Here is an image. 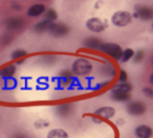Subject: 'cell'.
Returning a JSON list of instances; mask_svg holds the SVG:
<instances>
[{
  "instance_id": "obj_24",
  "label": "cell",
  "mask_w": 153,
  "mask_h": 138,
  "mask_svg": "<svg viewBox=\"0 0 153 138\" xmlns=\"http://www.w3.org/2000/svg\"><path fill=\"white\" fill-rule=\"evenodd\" d=\"M143 92L144 94H145L146 97H148V98H153V89L150 87H145L143 89Z\"/></svg>"
},
{
  "instance_id": "obj_23",
  "label": "cell",
  "mask_w": 153,
  "mask_h": 138,
  "mask_svg": "<svg viewBox=\"0 0 153 138\" xmlns=\"http://www.w3.org/2000/svg\"><path fill=\"white\" fill-rule=\"evenodd\" d=\"M126 81H127L126 72L121 70V71H120V75H119V82H126Z\"/></svg>"
},
{
  "instance_id": "obj_28",
  "label": "cell",
  "mask_w": 153,
  "mask_h": 138,
  "mask_svg": "<svg viewBox=\"0 0 153 138\" xmlns=\"http://www.w3.org/2000/svg\"><path fill=\"white\" fill-rule=\"evenodd\" d=\"M152 66H153V58H152Z\"/></svg>"
},
{
  "instance_id": "obj_8",
  "label": "cell",
  "mask_w": 153,
  "mask_h": 138,
  "mask_svg": "<svg viewBox=\"0 0 153 138\" xmlns=\"http://www.w3.org/2000/svg\"><path fill=\"white\" fill-rule=\"evenodd\" d=\"M134 135L137 138H151L153 130L148 125H140L134 129Z\"/></svg>"
},
{
  "instance_id": "obj_3",
  "label": "cell",
  "mask_w": 153,
  "mask_h": 138,
  "mask_svg": "<svg viewBox=\"0 0 153 138\" xmlns=\"http://www.w3.org/2000/svg\"><path fill=\"white\" fill-rule=\"evenodd\" d=\"M111 23L117 27H125L132 21V14L127 10H118L111 16Z\"/></svg>"
},
{
  "instance_id": "obj_14",
  "label": "cell",
  "mask_w": 153,
  "mask_h": 138,
  "mask_svg": "<svg viewBox=\"0 0 153 138\" xmlns=\"http://www.w3.org/2000/svg\"><path fill=\"white\" fill-rule=\"evenodd\" d=\"M54 24L53 21H50V20H46V21H43V22H40L34 26V29L36 31H45V30H48L52 27V25Z\"/></svg>"
},
{
  "instance_id": "obj_6",
  "label": "cell",
  "mask_w": 153,
  "mask_h": 138,
  "mask_svg": "<svg viewBox=\"0 0 153 138\" xmlns=\"http://www.w3.org/2000/svg\"><path fill=\"white\" fill-rule=\"evenodd\" d=\"M87 28L89 30H91L93 32H97V33H100L103 32L107 28L106 23L103 22L101 19L99 18H91L87 21Z\"/></svg>"
},
{
  "instance_id": "obj_9",
  "label": "cell",
  "mask_w": 153,
  "mask_h": 138,
  "mask_svg": "<svg viewBox=\"0 0 153 138\" xmlns=\"http://www.w3.org/2000/svg\"><path fill=\"white\" fill-rule=\"evenodd\" d=\"M111 98L115 102H128L131 99L130 92H124L117 90L115 88L111 90Z\"/></svg>"
},
{
  "instance_id": "obj_13",
  "label": "cell",
  "mask_w": 153,
  "mask_h": 138,
  "mask_svg": "<svg viewBox=\"0 0 153 138\" xmlns=\"http://www.w3.org/2000/svg\"><path fill=\"white\" fill-rule=\"evenodd\" d=\"M47 138H69V135L62 129H53L48 133Z\"/></svg>"
},
{
  "instance_id": "obj_10",
  "label": "cell",
  "mask_w": 153,
  "mask_h": 138,
  "mask_svg": "<svg viewBox=\"0 0 153 138\" xmlns=\"http://www.w3.org/2000/svg\"><path fill=\"white\" fill-rule=\"evenodd\" d=\"M49 31L55 36H62L69 33V28L65 24H53L52 27L49 29Z\"/></svg>"
},
{
  "instance_id": "obj_11",
  "label": "cell",
  "mask_w": 153,
  "mask_h": 138,
  "mask_svg": "<svg viewBox=\"0 0 153 138\" xmlns=\"http://www.w3.org/2000/svg\"><path fill=\"white\" fill-rule=\"evenodd\" d=\"M45 6L43 4H34L29 7L28 12H27V15L29 17H38L40 15H42L43 13L45 12Z\"/></svg>"
},
{
  "instance_id": "obj_5",
  "label": "cell",
  "mask_w": 153,
  "mask_h": 138,
  "mask_svg": "<svg viewBox=\"0 0 153 138\" xmlns=\"http://www.w3.org/2000/svg\"><path fill=\"white\" fill-rule=\"evenodd\" d=\"M132 17L137 19H141L144 21L152 20L153 19V8L147 5H135L134 14Z\"/></svg>"
},
{
  "instance_id": "obj_1",
  "label": "cell",
  "mask_w": 153,
  "mask_h": 138,
  "mask_svg": "<svg viewBox=\"0 0 153 138\" xmlns=\"http://www.w3.org/2000/svg\"><path fill=\"white\" fill-rule=\"evenodd\" d=\"M93 64L90 60L85 58L76 59L72 64V71L77 76H88L92 73Z\"/></svg>"
},
{
  "instance_id": "obj_18",
  "label": "cell",
  "mask_w": 153,
  "mask_h": 138,
  "mask_svg": "<svg viewBox=\"0 0 153 138\" xmlns=\"http://www.w3.org/2000/svg\"><path fill=\"white\" fill-rule=\"evenodd\" d=\"M134 55V51L131 48H126L125 50H123L122 53V57H121V61L122 62H127L131 59Z\"/></svg>"
},
{
  "instance_id": "obj_21",
  "label": "cell",
  "mask_w": 153,
  "mask_h": 138,
  "mask_svg": "<svg viewBox=\"0 0 153 138\" xmlns=\"http://www.w3.org/2000/svg\"><path fill=\"white\" fill-rule=\"evenodd\" d=\"M26 55V51L24 50H21V49H18V50L14 51L12 54V57L14 58V59H19V58L23 57V56Z\"/></svg>"
},
{
  "instance_id": "obj_27",
  "label": "cell",
  "mask_w": 153,
  "mask_h": 138,
  "mask_svg": "<svg viewBox=\"0 0 153 138\" xmlns=\"http://www.w3.org/2000/svg\"><path fill=\"white\" fill-rule=\"evenodd\" d=\"M149 81H150V83H151V84H152V85H153V73H152V74H151V75H150V78H149Z\"/></svg>"
},
{
  "instance_id": "obj_20",
  "label": "cell",
  "mask_w": 153,
  "mask_h": 138,
  "mask_svg": "<svg viewBox=\"0 0 153 138\" xmlns=\"http://www.w3.org/2000/svg\"><path fill=\"white\" fill-rule=\"evenodd\" d=\"M144 57H145V53H144V51L140 50V51H137L134 55H133L132 58H133V60H134V62H141L142 60L144 59Z\"/></svg>"
},
{
  "instance_id": "obj_12",
  "label": "cell",
  "mask_w": 153,
  "mask_h": 138,
  "mask_svg": "<svg viewBox=\"0 0 153 138\" xmlns=\"http://www.w3.org/2000/svg\"><path fill=\"white\" fill-rule=\"evenodd\" d=\"M6 26L13 30L19 29L23 26V20L21 18H10L6 21Z\"/></svg>"
},
{
  "instance_id": "obj_17",
  "label": "cell",
  "mask_w": 153,
  "mask_h": 138,
  "mask_svg": "<svg viewBox=\"0 0 153 138\" xmlns=\"http://www.w3.org/2000/svg\"><path fill=\"white\" fill-rule=\"evenodd\" d=\"M114 88L117 90H120V92H130L131 89H132V86H131V84L128 82H119L114 86Z\"/></svg>"
},
{
  "instance_id": "obj_22",
  "label": "cell",
  "mask_w": 153,
  "mask_h": 138,
  "mask_svg": "<svg viewBox=\"0 0 153 138\" xmlns=\"http://www.w3.org/2000/svg\"><path fill=\"white\" fill-rule=\"evenodd\" d=\"M46 18L47 20H50V21H53L57 18V15H56V12L53 10H49L46 14Z\"/></svg>"
},
{
  "instance_id": "obj_4",
  "label": "cell",
  "mask_w": 153,
  "mask_h": 138,
  "mask_svg": "<svg viewBox=\"0 0 153 138\" xmlns=\"http://www.w3.org/2000/svg\"><path fill=\"white\" fill-rule=\"evenodd\" d=\"M126 110L132 116H141L147 111V106L141 101H132L127 104Z\"/></svg>"
},
{
  "instance_id": "obj_2",
  "label": "cell",
  "mask_w": 153,
  "mask_h": 138,
  "mask_svg": "<svg viewBox=\"0 0 153 138\" xmlns=\"http://www.w3.org/2000/svg\"><path fill=\"white\" fill-rule=\"evenodd\" d=\"M98 50H100L101 52L105 53V54L109 55L115 60H121L123 50L118 44H114V43H102Z\"/></svg>"
},
{
  "instance_id": "obj_16",
  "label": "cell",
  "mask_w": 153,
  "mask_h": 138,
  "mask_svg": "<svg viewBox=\"0 0 153 138\" xmlns=\"http://www.w3.org/2000/svg\"><path fill=\"white\" fill-rule=\"evenodd\" d=\"M15 71H16L15 66L10 64V66H5V68H3L0 71V76L3 77V78H10L15 74Z\"/></svg>"
},
{
  "instance_id": "obj_25",
  "label": "cell",
  "mask_w": 153,
  "mask_h": 138,
  "mask_svg": "<svg viewBox=\"0 0 153 138\" xmlns=\"http://www.w3.org/2000/svg\"><path fill=\"white\" fill-rule=\"evenodd\" d=\"M93 120H94L95 123H97V124H101V123H102V120H100V118H98V117H93Z\"/></svg>"
},
{
  "instance_id": "obj_29",
  "label": "cell",
  "mask_w": 153,
  "mask_h": 138,
  "mask_svg": "<svg viewBox=\"0 0 153 138\" xmlns=\"http://www.w3.org/2000/svg\"><path fill=\"white\" fill-rule=\"evenodd\" d=\"M152 29H153V23H152Z\"/></svg>"
},
{
  "instance_id": "obj_26",
  "label": "cell",
  "mask_w": 153,
  "mask_h": 138,
  "mask_svg": "<svg viewBox=\"0 0 153 138\" xmlns=\"http://www.w3.org/2000/svg\"><path fill=\"white\" fill-rule=\"evenodd\" d=\"M14 138H26L24 136V135H22V134H16L14 136Z\"/></svg>"
},
{
  "instance_id": "obj_19",
  "label": "cell",
  "mask_w": 153,
  "mask_h": 138,
  "mask_svg": "<svg viewBox=\"0 0 153 138\" xmlns=\"http://www.w3.org/2000/svg\"><path fill=\"white\" fill-rule=\"evenodd\" d=\"M49 126V122L45 120H39L34 123V127L38 129H42V128H47Z\"/></svg>"
},
{
  "instance_id": "obj_7",
  "label": "cell",
  "mask_w": 153,
  "mask_h": 138,
  "mask_svg": "<svg viewBox=\"0 0 153 138\" xmlns=\"http://www.w3.org/2000/svg\"><path fill=\"white\" fill-rule=\"evenodd\" d=\"M94 114L97 117L103 118V120H111L115 116L116 110L114 107L111 106H104V107H100L98 108L96 111L94 112Z\"/></svg>"
},
{
  "instance_id": "obj_15",
  "label": "cell",
  "mask_w": 153,
  "mask_h": 138,
  "mask_svg": "<svg viewBox=\"0 0 153 138\" xmlns=\"http://www.w3.org/2000/svg\"><path fill=\"white\" fill-rule=\"evenodd\" d=\"M101 44H102L101 40L96 38H88V40H85V46L90 49H99Z\"/></svg>"
}]
</instances>
